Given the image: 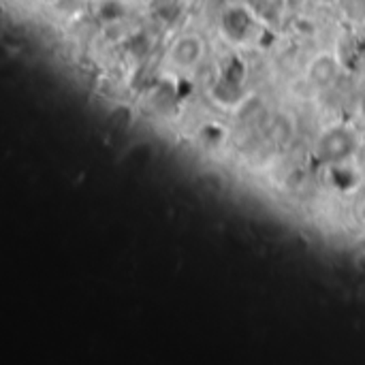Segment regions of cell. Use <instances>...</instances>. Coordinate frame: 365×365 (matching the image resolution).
Listing matches in <instances>:
<instances>
[{
	"label": "cell",
	"mask_w": 365,
	"mask_h": 365,
	"mask_svg": "<svg viewBox=\"0 0 365 365\" xmlns=\"http://www.w3.org/2000/svg\"><path fill=\"white\" fill-rule=\"evenodd\" d=\"M307 75H310V80H312L314 86L325 88V86H329L335 80V75H337V62L331 56H318V58L312 60Z\"/></svg>",
	"instance_id": "obj_5"
},
{
	"label": "cell",
	"mask_w": 365,
	"mask_h": 365,
	"mask_svg": "<svg viewBox=\"0 0 365 365\" xmlns=\"http://www.w3.org/2000/svg\"><path fill=\"white\" fill-rule=\"evenodd\" d=\"M239 67H241L239 58H231V62L227 67H222L220 75L214 80L209 97L220 107H235L241 103V88H244L246 75L239 73Z\"/></svg>",
	"instance_id": "obj_2"
},
{
	"label": "cell",
	"mask_w": 365,
	"mask_h": 365,
	"mask_svg": "<svg viewBox=\"0 0 365 365\" xmlns=\"http://www.w3.org/2000/svg\"><path fill=\"white\" fill-rule=\"evenodd\" d=\"M244 3L265 26L278 24L286 11V0H244Z\"/></svg>",
	"instance_id": "obj_4"
},
{
	"label": "cell",
	"mask_w": 365,
	"mask_h": 365,
	"mask_svg": "<svg viewBox=\"0 0 365 365\" xmlns=\"http://www.w3.org/2000/svg\"><path fill=\"white\" fill-rule=\"evenodd\" d=\"M329 135L333 137L335 143H331V139L322 137V143H325V148H322V152H320L322 156H327V158H331V160H339V158H344L348 152H352L354 143H352V139H350L348 133L337 131V133H329Z\"/></svg>",
	"instance_id": "obj_6"
},
{
	"label": "cell",
	"mask_w": 365,
	"mask_h": 365,
	"mask_svg": "<svg viewBox=\"0 0 365 365\" xmlns=\"http://www.w3.org/2000/svg\"><path fill=\"white\" fill-rule=\"evenodd\" d=\"M41 3H45V5H54V3H58V0H41Z\"/></svg>",
	"instance_id": "obj_8"
},
{
	"label": "cell",
	"mask_w": 365,
	"mask_h": 365,
	"mask_svg": "<svg viewBox=\"0 0 365 365\" xmlns=\"http://www.w3.org/2000/svg\"><path fill=\"white\" fill-rule=\"evenodd\" d=\"M205 56V41L197 33L180 35L167 50V65L173 71H192Z\"/></svg>",
	"instance_id": "obj_3"
},
{
	"label": "cell",
	"mask_w": 365,
	"mask_h": 365,
	"mask_svg": "<svg viewBox=\"0 0 365 365\" xmlns=\"http://www.w3.org/2000/svg\"><path fill=\"white\" fill-rule=\"evenodd\" d=\"M97 16L103 24L111 26V24H118L126 16V7L122 0H101Z\"/></svg>",
	"instance_id": "obj_7"
},
{
	"label": "cell",
	"mask_w": 365,
	"mask_h": 365,
	"mask_svg": "<svg viewBox=\"0 0 365 365\" xmlns=\"http://www.w3.org/2000/svg\"><path fill=\"white\" fill-rule=\"evenodd\" d=\"M263 28L265 24L250 11L246 3L229 5L220 16V35L237 48L256 43Z\"/></svg>",
	"instance_id": "obj_1"
}]
</instances>
